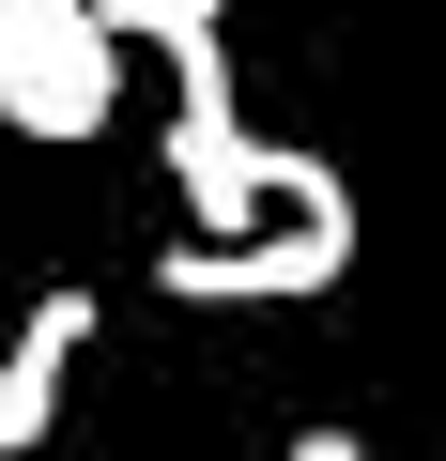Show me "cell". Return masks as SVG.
<instances>
[{
    "label": "cell",
    "mask_w": 446,
    "mask_h": 461,
    "mask_svg": "<svg viewBox=\"0 0 446 461\" xmlns=\"http://www.w3.org/2000/svg\"><path fill=\"white\" fill-rule=\"evenodd\" d=\"M169 185H185V215H200V247H232V230H278V215H354V185L323 169V154H278L247 108H232V62H215V32L200 47H169Z\"/></svg>",
    "instance_id": "6da1fadb"
},
{
    "label": "cell",
    "mask_w": 446,
    "mask_h": 461,
    "mask_svg": "<svg viewBox=\"0 0 446 461\" xmlns=\"http://www.w3.org/2000/svg\"><path fill=\"white\" fill-rule=\"evenodd\" d=\"M123 108V32L93 0H0V123L16 139H93Z\"/></svg>",
    "instance_id": "7a4b0ae2"
},
{
    "label": "cell",
    "mask_w": 446,
    "mask_h": 461,
    "mask_svg": "<svg viewBox=\"0 0 446 461\" xmlns=\"http://www.w3.org/2000/svg\"><path fill=\"white\" fill-rule=\"evenodd\" d=\"M354 277V215H278V230H232V247H169L154 293L169 308H308Z\"/></svg>",
    "instance_id": "3957f363"
},
{
    "label": "cell",
    "mask_w": 446,
    "mask_h": 461,
    "mask_svg": "<svg viewBox=\"0 0 446 461\" xmlns=\"http://www.w3.org/2000/svg\"><path fill=\"white\" fill-rule=\"evenodd\" d=\"M77 354H93V293H32V308H16V339H0V461H32V446L62 430Z\"/></svg>",
    "instance_id": "277c9868"
},
{
    "label": "cell",
    "mask_w": 446,
    "mask_h": 461,
    "mask_svg": "<svg viewBox=\"0 0 446 461\" xmlns=\"http://www.w3.org/2000/svg\"><path fill=\"white\" fill-rule=\"evenodd\" d=\"M93 16H108L123 47H200L215 16H232V0H93Z\"/></svg>",
    "instance_id": "5b68a950"
},
{
    "label": "cell",
    "mask_w": 446,
    "mask_h": 461,
    "mask_svg": "<svg viewBox=\"0 0 446 461\" xmlns=\"http://www.w3.org/2000/svg\"><path fill=\"white\" fill-rule=\"evenodd\" d=\"M293 461H354V430H293Z\"/></svg>",
    "instance_id": "8992f818"
}]
</instances>
